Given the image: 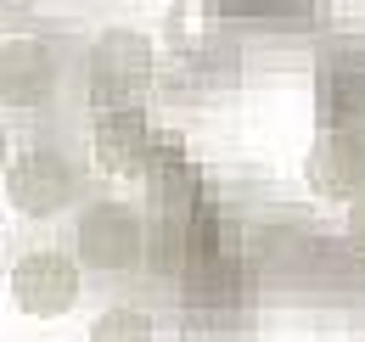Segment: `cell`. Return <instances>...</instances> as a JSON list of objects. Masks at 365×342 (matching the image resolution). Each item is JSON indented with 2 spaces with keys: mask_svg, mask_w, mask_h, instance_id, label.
<instances>
[{
  "mask_svg": "<svg viewBox=\"0 0 365 342\" xmlns=\"http://www.w3.org/2000/svg\"><path fill=\"white\" fill-rule=\"evenodd\" d=\"M152 90V40L140 28H107L85 51V95L91 107H130Z\"/></svg>",
  "mask_w": 365,
  "mask_h": 342,
  "instance_id": "1",
  "label": "cell"
},
{
  "mask_svg": "<svg viewBox=\"0 0 365 342\" xmlns=\"http://www.w3.org/2000/svg\"><path fill=\"white\" fill-rule=\"evenodd\" d=\"M73 197H79V169L51 146H29L6 163V202L23 219H56Z\"/></svg>",
  "mask_w": 365,
  "mask_h": 342,
  "instance_id": "2",
  "label": "cell"
},
{
  "mask_svg": "<svg viewBox=\"0 0 365 342\" xmlns=\"http://www.w3.org/2000/svg\"><path fill=\"white\" fill-rule=\"evenodd\" d=\"M73 242H79L85 269L96 275H124L146 258V230L130 202H91L73 224Z\"/></svg>",
  "mask_w": 365,
  "mask_h": 342,
  "instance_id": "3",
  "label": "cell"
},
{
  "mask_svg": "<svg viewBox=\"0 0 365 342\" xmlns=\"http://www.w3.org/2000/svg\"><path fill=\"white\" fill-rule=\"evenodd\" d=\"M11 303L34 320H56L79 303V264L56 247H34L11 264Z\"/></svg>",
  "mask_w": 365,
  "mask_h": 342,
  "instance_id": "4",
  "label": "cell"
},
{
  "mask_svg": "<svg viewBox=\"0 0 365 342\" xmlns=\"http://www.w3.org/2000/svg\"><path fill=\"white\" fill-rule=\"evenodd\" d=\"M315 118L320 129H365V51L331 45L315 68Z\"/></svg>",
  "mask_w": 365,
  "mask_h": 342,
  "instance_id": "5",
  "label": "cell"
},
{
  "mask_svg": "<svg viewBox=\"0 0 365 342\" xmlns=\"http://www.w3.org/2000/svg\"><path fill=\"white\" fill-rule=\"evenodd\" d=\"M62 85L56 73V51L46 40H6L0 45V107H17V113H34L46 107Z\"/></svg>",
  "mask_w": 365,
  "mask_h": 342,
  "instance_id": "6",
  "label": "cell"
},
{
  "mask_svg": "<svg viewBox=\"0 0 365 342\" xmlns=\"http://www.w3.org/2000/svg\"><path fill=\"white\" fill-rule=\"evenodd\" d=\"M304 174L331 202H349L354 191H365V129H320Z\"/></svg>",
  "mask_w": 365,
  "mask_h": 342,
  "instance_id": "7",
  "label": "cell"
},
{
  "mask_svg": "<svg viewBox=\"0 0 365 342\" xmlns=\"http://www.w3.org/2000/svg\"><path fill=\"white\" fill-rule=\"evenodd\" d=\"M146 191H152V208L163 214H191L202 202V169L191 163L175 135H152V152H146Z\"/></svg>",
  "mask_w": 365,
  "mask_h": 342,
  "instance_id": "8",
  "label": "cell"
},
{
  "mask_svg": "<svg viewBox=\"0 0 365 342\" xmlns=\"http://www.w3.org/2000/svg\"><path fill=\"white\" fill-rule=\"evenodd\" d=\"M91 140H96V163L107 174H140L146 169V152H152V124H146V113H140L135 101L130 107H101L96 113V129H91Z\"/></svg>",
  "mask_w": 365,
  "mask_h": 342,
  "instance_id": "9",
  "label": "cell"
},
{
  "mask_svg": "<svg viewBox=\"0 0 365 342\" xmlns=\"http://www.w3.org/2000/svg\"><path fill=\"white\" fill-rule=\"evenodd\" d=\"M175 281L185 309H242V253H191Z\"/></svg>",
  "mask_w": 365,
  "mask_h": 342,
  "instance_id": "10",
  "label": "cell"
},
{
  "mask_svg": "<svg viewBox=\"0 0 365 342\" xmlns=\"http://www.w3.org/2000/svg\"><path fill=\"white\" fill-rule=\"evenodd\" d=\"M185 258H191L185 214H163V208H158V224L146 230V264H152V275H180Z\"/></svg>",
  "mask_w": 365,
  "mask_h": 342,
  "instance_id": "11",
  "label": "cell"
},
{
  "mask_svg": "<svg viewBox=\"0 0 365 342\" xmlns=\"http://www.w3.org/2000/svg\"><path fill=\"white\" fill-rule=\"evenodd\" d=\"M152 320L140 309H107L101 320L91 326V342H152Z\"/></svg>",
  "mask_w": 365,
  "mask_h": 342,
  "instance_id": "12",
  "label": "cell"
},
{
  "mask_svg": "<svg viewBox=\"0 0 365 342\" xmlns=\"http://www.w3.org/2000/svg\"><path fill=\"white\" fill-rule=\"evenodd\" d=\"M349 242L365 253V191H354V197H349Z\"/></svg>",
  "mask_w": 365,
  "mask_h": 342,
  "instance_id": "13",
  "label": "cell"
},
{
  "mask_svg": "<svg viewBox=\"0 0 365 342\" xmlns=\"http://www.w3.org/2000/svg\"><path fill=\"white\" fill-rule=\"evenodd\" d=\"M6 163H11V146H6V129H0V174H6Z\"/></svg>",
  "mask_w": 365,
  "mask_h": 342,
  "instance_id": "14",
  "label": "cell"
},
{
  "mask_svg": "<svg viewBox=\"0 0 365 342\" xmlns=\"http://www.w3.org/2000/svg\"><path fill=\"white\" fill-rule=\"evenodd\" d=\"M17 6H51V0H17Z\"/></svg>",
  "mask_w": 365,
  "mask_h": 342,
  "instance_id": "15",
  "label": "cell"
},
{
  "mask_svg": "<svg viewBox=\"0 0 365 342\" xmlns=\"http://www.w3.org/2000/svg\"><path fill=\"white\" fill-rule=\"evenodd\" d=\"M0 258H6V242H0Z\"/></svg>",
  "mask_w": 365,
  "mask_h": 342,
  "instance_id": "16",
  "label": "cell"
}]
</instances>
